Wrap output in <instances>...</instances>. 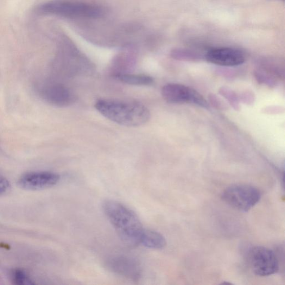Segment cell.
Here are the masks:
<instances>
[{
    "instance_id": "cell-5",
    "label": "cell",
    "mask_w": 285,
    "mask_h": 285,
    "mask_svg": "<svg viewBox=\"0 0 285 285\" xmlns=\"http://www.w3.org/2000/svg\"><path fill=\"white\" fill-rule=\"evenodd\" d=\"M247 259L253 273L259 276L274 275L279 270V262L275 253L263 246L250 248Z\"/></svg>"
},
{
    "instance_id": "cell-3",
    "label": "cell",
    "mask_w": 285,
    "mask_h": 285,
    "mask_svg": "<svg viewBox=\"0 0 285 285\" xmlns=\"http://www.w3.org/2000/svg\"><path fill=\"white\" fill-rule=\"evenodd\" d=\"M39 11L43 14L71 18H97L104 14V10L98 5L63 0L43 4Z\"/></svg>"
},
{
    "instance_id": "cell-8",
    "label": "cell",
    "mask_w": 285,
    "mask_h": 285,
    "mask_svg": "<svg viewBox=\"0 0 285 285\" xmlns=\"http://www.w3.org/2000/svg\"><path fill=\"white\" fill-rule=\"evenodd\" d=\"M60 176L52 172H35L23 175L18 181L21 188L36 191L52 187L58 183Z\"/></svg>"
},
{
    "instance_id": "cell-9",
    "label": "cell",
    "mask_w": 285,
    "mask_h": 285,
    "mask_svg": "<svg viewBox=\"0 0 285 285\" xmlns=\"http://www.w3.org/2000/svg\"><path fill=\"white\" fill-rule=\"evenodd\" d=\"M206 58L212 64L224 66L235 67L243 64L245 58L244 53L238 49L229 48L213 49L208 51Z\"/></svg>"
},
{
    "instance_id": "cell-1",
    "label": "cell",
    "mask_w": 285,
    "mask_h": 285,
    "mask_svg": "<svg viewBox=\"0 0 285 285\" xmlns=\"http://www.w3.org/2000/svg\"><path fill=\"white\" fill-rule=\"evenodd\" d=\"M95 107L107 119L129 127L143 125L150 118L147 107L137 101L100 99L95 104Z\"/></svg>"
},
{
    "instance_id": "cell-13",
    "label": "cell",
    "mask_w": 285,
    "mask_h": 285,
    "mask_svg": "<svg viewBox=\"0 0 285 285\" xmlns=\"http://www.w3.org/2000/svg\"><path fill=\"white\" fill-rule=\"evenodd\" d=\"M12 280H13L15 284L18 285H30L33 284L26 274V272L20 270H17L14 271L13 275H12Z\"/></svg>"
},
{
    "instance_id": "cell-4",
    "label": "cell",
    "mask_w": 285,
    "mask_h": 285,
    "mask_svg": "<svg viewBox=\"0 0 285 285\" xmlns=\"http://www.w3.org/2000/svg\"><path fill=\"white\" fill-rule=\"evenodd\" d=\"M222 199L235 210L246 212L260 200L261 194L256 188L248 185H234L224 190Z\"/></svg>"
},
{
    "instance_id": "cell-10",
    "label": "cell",
    "mask_w": 285,
    "mask_h": 285,
    "mask_svg": "<svg viewBox=\"0 0 285 285\" xmlns=\"http://www.w3.org/2000/svg\"><path fill=\"white\" fill-rule=\"evenodd\" d=\"M42 98L50 104L65 107L72 104L75 100L73 93L69 88L60 84H50L42 87Z\"/></svg>"
},
{
    "instance_id": "cell-7",
    "label": "cell",
    "mask_w": 285,
    "mask_h": 285,
    "mask_svg": "<svg viewBox=\"0 0 285 285\" xmlns=\"http://www.w3.org/2000/svg\"><path fill=\"white\" fill-rule=\"evenodd\" d=\"M106 268L113 273L137 281L142 276V268L135 258L123 255H117L107 258L105 263Z\"/></svg>"
},
{
    "instance_id": "cell-2",
    "label": "cell",
    "mask_w": 285,
    "mask_h": 285,
    "mask_svg": "<svg viewBox=\"0 0 285 285\" xmlns=\"http://www.w3.org/2000/svg\"><path fill=\"white\" fill-rule=\"evenodd\" d=\"M103 210L118 235L126 244L139 245L145 230L140 219L130 208L114 200H106Z\"/></svg>"
},
{
    "instance_id": "cell-6",
    "label": "cell",
    "mask_w": 285,
    "mask_h": 285,
    "mask_svg": "<svg viewBox=\"0 0 285 285\" xmlns=\"http://www.w3.org/2000/svg\"><path fill=\"white\" fill-rule=\"evenodd\" d=\"M162 97L171 104L188 103L208 108L206 100L193 89L180 84L170 83L162 90Z\"/></svg>"
},
{
    "instance_id": "cell-12",
    "label": "cell",
    "mask_w": 285,
    "mask_h": 285,
    "mask_svg": "<svg viewBox=\"0 0 285 285\" xmlns=\"http://www.w3.org/2000/svg\"><path fill=\"white\" fill-rule=\"evenodd\" d=\"M115 77L124 83L131 85L149 86L154 83L153 78L144 74L119 73L115 75Z\"/></svg>"
},
{
    "instance_id": "cell-11",
    "label": "cell",
    "mask_w": 285,
    "mask_h": 285,
    "mask_svg": "<svg viewBox=\"0 0 285 285\" xmlns=\"http://www.w3.org/2000/svg\"><path fill=\"white\" fill-rule=\"evenodd\" d=\"M166 244V239L161 233L145 229L139 245L148 249L158 250L163 249Z\"/></svg>"
},
{
    "instance_id": "cell-14",
    "label": "cell",
    "mask_w": 285,
    "mask_h": 285,
    "mask_svg": "<svg viewBox=\"0 0 285 285\" xmlns=\"http://www.w3.org/2000/svg\"><path fill=\"white\" fill-rule=\"evenodd\" d=\"M10 184L9 181L5 177L0 176V195L7 193L10 189Z\"/></svg>"
}]
</instances>
